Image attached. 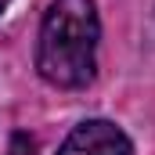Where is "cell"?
<instances>
[{
  "label": "cell",
  "instance_id": "cell-1",
  "mask_svg": "<svg viewBox=\"0 0 155 155\" xmlns=\"http://www.w3.org/2000/svg\"><path fill=\"white\" fill-rule=\"evenodd\" d=\"M101 22L94 0H54L40 22L36 72L51 87L79 90L97 72Z\"/></svg>",
  "mask_w": 155,
  "mask_h": 155
},
{
  "label": "cell",
  "instance_id": "cell-2",
  "mask_svg": "<svg viewBox=\"0 0 155 155\" xmlns=\"http://www.w3.org/2000/svg\"><path fill=\"white\" fill-rule=\"evenodd\" d=\"M58 155H134L130 137L108 119H87L65 137Z\"/></svg>",
  "mask_w": 155,
  "mask_h": 155
},
{
  "label": "cell",
  "instance_id": "cell-3",
  "mask_svg": "<svg viewBox=\"0 0 155 155\" xmlns=\"http://www.w3.org/2000/svg\"><path fill=\"white\" fill-rule=\"evenodd\" d=\"M4 7H7V0H0V15H4Z\"/></svg>",
  "mask_w": 155,
  "mask_h": 155
}]
</instances>
